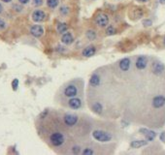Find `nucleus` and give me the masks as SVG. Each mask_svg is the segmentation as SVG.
Returning a JSON list of instances; mask_svg holds the SVG:
<instances>
[{"label":"nucleus","instance_id":"f257e3e1","mask_svg":"<svg viewBox=\"0 0 165 155\" xmlns=\"http://www.w3.org/2000/svg\"><path fill=\"white\" fill-rule=\"evenodd\" d=\"M92 137L95 141H98L100 143H108L112 140V135L104 130H94L92 132Z\"/></svg>","mask_w":165,"mask_h":155},{"label":"nucleus","instance_id":"f03ea898","mask_svg":"<svg viewBox=\"0 0 165 155\" xmlns=\"http://www.w3.org/2000/svg\"><path fill=\"white\" fill-rule=\"evenodd\" d=\"M50 142L52 145L55 147H61L65 143V137L62 133L60 132H55L50 136Z\"/></svg>","mask_w":165,"mask_h":155},{"label":"nucleus","instance_id":"7ed1b4c3","mask_svg":"<svg viewBox=\"0 0 165 155\" xmlns=\"http://www.w3.org/2000/svg\"><path fill=\"white\" fill-rule=\"evenodd\" d=\"M63 94H64L66 98L76 97L79 94L78 86L74 84H68L67 86H65L64 89H63Z\"/></svg>","mask_w":165,"mask_h":155},{"label":"nucleus","instance_id":"20e7f679","mask_svg":"<svg viewBox=\"0 0 165 155\" xmlns=\"http://www.w3.org/2000/svg\"><path fill=\"white\" fill-rule=\"evenodd\" d=\"M109 17H108L107 14H104V13H101V14L97 15V17L95 18V24L99 27H106L109 24Z\"/></svg>","mask_w":165,"mask_h":155},{"label":"nucleus","instance_id":"39448f33","mask_svg":"<svg viewBox=\"0 0 165 155\" xmlns=\"http://www.w3.org/2000/svg\"><path fill=\"white\" fill-rule=\"evenodd\" d=\"M67 105L68 107L72 110H79L81 109L82 106V102L80 98H78L77 96L73 97V98H69V100L67 101Z\"/></svg>","mask_w":165,"mask_h":155},{"label":"nucleus","instance_id":"423d86ee","mask_svg":"<svg viewBox=\"0 0 165 155\" xmlns=\"http://www.w3.org/2000/svg\"><path fill=\"white\" fill-rule=\"evenodd\" d=\"M63 120H64V123L65 125L67 126H74L77 124L78 122V116L73 115V113H66L64 115V117H63Z\"/></svg>","mask_w":165,"mask_h":155},{"label":"nucleus","instance_id":"0eeeda50","mask_svg":"<svg viewBox=\"0 0 165 155\" xmlns=\"http://www.w3.org/2000/svg\"><path fill=\"white\" fill-rule=\"evenodd\" d=\"M135 65H136V68H137L138 70H144V69L147 67V65H148L147 56H145V55L139 56V57L137 58V60H136Z\"/></svg>","mask_w":165,"mask_h":155},{"label":"nucleus","instance_id":"6e6552de","mask_svg":"<svg viewBox=\"0 0 165 155\" xmlns=\"http://www.w3.org/2000/svg\"><path fill=\"white\" fill-rule=\"evenodd\" d=\"M45 18H46V14L42 10H35L32 13V20L35 23H41Z\"/></svg>","mask_w":165,"mask_h":155},{"label":"nucleus","instance_id":"1a4fd4ad","mask_svg":"<svg viewBox=\"0 0 165 155\" xmlns=\"http://www.w3.org/2000/svg\"><path fill=\"white\" fill-rule=\"evenodd\" d=\"M165 105V97L163 95H157L153 99V107L154 109H159Z\"/></svg>","mask_w":165,"mask_h":155},{"label":"nucleus","instance_id":"9d476101","mask_svg":"<svg viewBox=\"0 0 165 155\" xmlns=\"http://www.w3.org/2000/svg\"><path fill=\"white\" fill-rule=\"evenodd\" d=\"M30 33L31 35H33L36 38H40L41 36L44 34V28L41 26V25H33L32 27L30 28Z\"/></svg>","mask_w":165,"mask_h":155},{"label":"nucleus","instance_id":"9b49d317","mask_svg":"<svg viewBox=\"0 0 165 155\" xmlns=\"http://www.w3.org/2000/svg\"><path fill=\"white\" fill-rule=\"evenodd\" d=\"M95 52H96L95 47L93 45H90V46L85 47V48L82 50V56H85V57H91V56H93L95 54Z\"/></svg>","mask_w":165,"mask_h":155},{"label":"nucleus","instance_id":"f8f14e48","mask_svg":"<svg viewBox=\"0 0 165 155\" xmlns=\"http://www.w3.org/2000/svg\"><path fill=\"white\" fill-rule=\"evenodd\" d=\"M74 42V37H73L72 33L70 32H65L62 34L61 36V43L64 44L66 46H69Z\"/></svg>","mask_w":165,"mask_h":155},{"label":"nucleus","instance_id":"ddd939ff","mask_svg":"<svg viewBox=\"0 0 165 155\" xmlns=\"http://www.w3.org/2000/svg\"><path fill=\"white\" fill-rule=\"evenodd\" d=\"M140 132L142 133L143 135L145 136L148 142H151V141L154 140L155 136H156V134H155V132L151 131V130H148V129H145V128L140 129Z\"/></svg>","mask_w":165,"mask_h":155},{"label":"nucleus","instance_id":"4468645a","mask_svg":"<svg viewBox=\"0 0 165 155\" xmlns=\"http://www.w3.org/2000/svg\"><path fill=\"white\" fill-rule=\"evenodd\" d=\"M164 65L161 62H154L153 65V72L154 74L159 76L164 72Z\"/></svg>","mask_w":165,"mask_h":155},{"label":"nucleus","instance_id":"2eb2a0df","mask_svg":"<svg viewBox=\"0 0 165 155\" xmlns=\"http://www.w3.org/2000/svg\"><path fill=\"white\" fill-rule=\"evenodd\" d=\"M130 64H131V62H130V59L129 58H123L119 61V68L120 70L123 71V72H126L129 70L130 68Z\"/></svg>","mask_w":165,"mask_h":155},{"label":"nucleus","instance_id":"dca6fc26","mask_svg":"<svg viewBox=\"0 0 165 155\" xmlns=\"http://www.w3.org/2000/svg\"><path fill=\"white\" fill-rule=\"evenodd\" d=\"M101 83V79L99 77V75L97 74H92L90 76V84L93 87H97L99 86V84Z\"/></svg>","mask_w":165,"mask_h":155},{"label":"nucleus","instance_id":"f3484780","mask_svg":"<svg viewBox=\"0 0 165 155\" xmlns=\"http://www.w3.org/2000/svg\"><path fill=\"white\" fill-rule=\"evenodd\" d=\"M91 110H92V112L96 113V115H101V113H102V110H103V106L100 102H95L91 105Z\"/></svg>","mask_w":165,"mask_h":155},{"label":"nucleus","instance_id":"a211bd4d","mask_svg":"<svg viewBox=\"0 0 165 155\" xmlns=\"http://www.w3.org/2000/svg\"><path fill=\"white\" fill-rule=\"evenodd\" d=\"M147 144H148V141H144V140L133 141V142H131V144H130V147L132 148H139V147H145V145H147Z\"/></svg>","mask_w":165,"mask_h":155},{"label":"nucleus","instance_id":"6ab92c4d","mask_svg":"<svg viewBox=\"0 0 165 155\" xmlns=\"http://www.w3.org/2000/svg\"><path fill=\"white\" fill-rule=\"evenodd\" d=\"M67 29H68V26L65 23H58V25H56V30H58V32L59 34L65 33L66 31H67Z\"/></svg>","mask_w":165,"mask_h":155},{"label":"nucleus","instance_id":"aec40b11","mask_svg":"<svg viewBox=\"0 0 165 155\" xmlns=\"http://www.w3.org/2000/svg\"><path fill=\"white\" fill-rule=\"evenodd\" d=\"M85 37H87V40L93 41V40L96 39V32H95V31L92 30V29L87 30V32H85Z\"/></svg>","mask_w":165,"mask_h":155},{"label":"nucleus","instance_id":"412c9836","mask_svg":"<svg viewBox=\"0 0 165 155\" xmlns=\"http://www.w3.org/2000/svg\"><path fill=\"white\" fill-rule=\"evenodd\" d=\"M105 33H106L107 36H112V35H115V34L117 33V30L113 25H109V26L106 28Z\"/></svg>","mask_w":165,"mask_h":155},{"label":"nucleus","instance_id":"4be33fe9","mask_svg":"<svg viewBox=\"0 0 165 155\" xmlns=\"http://www.w3.org/2000/svg\"><path fill=\"white\" fill-rule=\"evenodd\" d=\"M47 5L50 9H55L58 6V0H47Z\"/></svg>","mask_w":165,"mask_h":155},{"label":"nucleus","instance_id":"5701e85b","mask_svg":"<svg viewBox=\"0 0 165 155\" xmlns=\"http://www.w3.org/2000/svg\"><path fill=\"white\" fill-rule=\"evenodd\" d=\"M59 14L63 16V17H66V16L69 14V8L67 6H61V7L59 8Z\"/></svg>","mask_w":165,"mask_h":155},{"label":"nucleus","instance_id":"b1692460","mask_svg":"<svg viewBox=\"0 0 165 155\" xmlns=\"http://www.w3.org/2000/svg\"><path fill=\"white\" fill-rule=\"evenodd\" d=\"M84 155H92L94 154L95 152L92 150V148H90V147H87V148H85L84 150H82V152Z\"/></svg>","mask_w":165,"mask_h":155},{"label":"nucleus","instance_id":"393cba45","mask_svg":"<svg viewBox=\"0 0 165 155\" xmlns=\"http://www.w3.org/2000/svg\"><path fill=\"white\" fill-rule=\"evenodd\" d=\"M81 152V147L80 145H75L72 148V153L73 154H79Z\"/></svg>","mask_w":165,"mask_h":155},{"label":"nucleus","instance_id":"a878e982","mask_svg":"<svg viewBox=\"0 0 165 155\" xmlns=\"http://www.w3.org/2000/svg\"><path fill=\"white\" fill-rule=\"evenodd\" d=\"M18 79H15L14 81H12V88L13 90H17L18 89Z\"/></svg>","mask_w":165,"mask_h":155},{"label":"nucleus","instance_id":"bb28decb","mask_svg":"<svg viewBox=\"0 0 165 155\" xmlns=\"http://www.w3.org/2000/svg\"><path fill=\"white\" fill-rule=\"evenodd\" d=\"M33 5L36 6V7H39V6H41L43 4V0H33L32 1Z\"/></svg>","mask_w":165,"mask_h":155},{"label":"nucleus","instance_id":"cd10ccee","mask_svg":"<svg viewBox=\"0 0 165 155\" xmlns=\"http://www.w3.org/2000/svg\"><path fill=\"white\" fill-rule=\"evenodd\" d=\"M143 24H144V26L148 27V26H151V25L153 24V21H151V20H145L144 21H143Z\"/></svg>","mask_w":165,"mask_h":155},{"label":"nucleus","instance_id":"c85d7f7f","mask_svg":"<svg viewBox=\"0 0 165 155\" xmlns=\"http://www.w3.org/2000/svg\"><path fill=\"white\" fill-rule=\"evenodd\" d=\"M6 27V23H5V21L1 20L0 18V29H4V28Z\"/></svg>","mask_w":165,"mask_h":155},{"label":"nucleus","instance_id":"c756f323","mask_svg":"<svg viewBox=\"0 0 165 155\" xmlns=\"http://www.w3.org/2000/svg\"><path fill=\"white\" fill-rule=\"evenodd\" d=\"M160 140L162 141V142H164V141H165V132L161 133V134H160Z\"/></svg>","mask_w":165,"mask_h":155},{"label":"nucleus","instance_id":"7c9ffc66","mask_svg":"<svg viewBox=\"0 0 165 155\" xmlns=\"http://www.w3.org/2000/svg\"><path fill=\"white\" fill-rule=\"evenodd\" d=\"M18 2H20L21 4H27V3L29 2V0H18Z\"/></svg>","mask_w":165,"mask_h":155},{"label":"nucleus","instance_id":"2f4dec72","mask_svg":"<svg viewBox=\"0 0 165 155\" xmlns=\"http://www.w3.org/2000/svg\"><path fill=\"white\" fill-rule=\"evenodd\" d=\"M1 1H3V2H5V3H9V2H11L12 0H1Z\"/></svg>","mask_w":165,"mask_h":155},{"label":"nucleus","instance_id":"473e14b6","mask_svg":"<svg viewBox=\"0 0 165 155\" xmlns=\"http://www.w3.org/2000/svg\"><path fill=\"white\" fill-rule=\"evenodd\" d=\"M2 11H3V7H2V5L0 4V14L2 13Z\"/></svg>","mask_w":165,"mask_h":155},{"label":"nucleus","instance_id":"72a5a7b5","mask_svg":"<svg viewBox=\"0 0 165 155\" xmlns=\"http://www.w3.org/2000/svg\"><path fill=\"white\" fill-rule=\"evenodd\" d=\"M136 1H139V2H147L148 0H136Z\"/></svg>","mask_w":165,"mask_h":155},{"label":"nucleus","instance_id":"f704fd0d","mask_svg":"<svg viewBox=\"0 0 165 155\" xmlns=\"http://www.w3.org/2000/svg\"><path fill=\"white\" fill-rule=\"evenodd\" d=\"M159 2L161 4H165V0H159Z\"/></svg>","mask_w":165,"mask_h":155},{"label":"nucleus","instance_id":"c9c22d12","mask_svg":"<svg viewBox=\"0 0 165 155\" xmlns=\"http://www.w3.org/2000/svg\"><path fill=\"white\" fill-rule=\"evenodd\" d=\"M163 45L165 46V37H164V39H163Z\"/></svg>","mask_w":165,"mask_h":155}]
</instances>
